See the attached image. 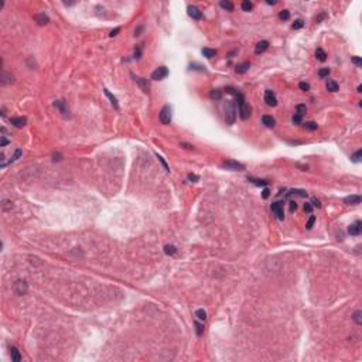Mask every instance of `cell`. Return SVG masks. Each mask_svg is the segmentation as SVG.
I'll list each match as a JSON object with an SVG mask.
<instances>
[{
    "label": "cell",
    "instance_id": "obj_1",
    "mask_svg": "<svg viewBox=\"0 0 362 362\" xmlns=\"http://www.w3.org/2000/svg\"><path fill=\"white\" fill-rule=\"evenodd\" d=\"M235 98H236V103H238V108H239V116H241L242 120H248L250 118V115H252V108L249 106V103H246V101H245V96H243V94L242 92H236L235 91Z\"/></svg>",
    "mask_w": 362,
    "mask_h": 362
},
{
    "label": "cell",
    "instance_id": "obj_23",
    "mask_svg": "<svg viewBox=\"0 0 362 362\" xmlns=\"http://www.w3.org/2000/svg\"><path fill=\"white\" fill-rule=\"evenodd\" d=\"M249 62H243V64H241V65H238L236 67V72L238 74H245L248 69H249Z\"/></svg>",
    "mask_w": 362,
    "mask_h": 362
},
{
    "label": "cell",
    "instance_id": "obj_38",
    "mask_svg": "<svg viewBox=\"0 0 362 362\" xmlns=\"http://www.w3.org/2000/svg\"><path fill=\"white\" fill-rule=\"evenodd\" d=\"M361 156H362V150H358L356 153H354L352 156H351V159H352V161H355V163H359V161H361Z\"/></svg>",
    "mask_w": 362,
    "mask_h": 362
},
{
    "label": "cell",
    "instance_id": "obj_28",
    "mask_svg": "<svg viewBox=\"0 0 362 362\" xmlns=\"http://www.w3.org/2000/svg\"><path fill=\"white\" fill-rule=\"evenodd\" d=\"M211 98L215 99V101H219L222 98V91L221 89H212L211 91Z\"/></svg>",
    "mask_w": 362,
    "mask_h": 362
},
{
    "label": "cell",
    "instance_id": "obj_19",
    "mask_svg": "<svg viewBox=\"0 0 362 362\" xmlns=\"http://www.w3.org/2000/svg\"><path fill=\"white\" fill-rule=\"evenodd\" d=\"M11 123H13L16 128H24L26 123H27V119H26V118H13V119H11Z\"/></svg>",
    "mask_w": 362,
    "mask_h": 362
},
{
    "label": "cell",
    "instance_id": "obj_22",
    "mask_svg": "<svg viewBox=\"0 0 362 362\" xmlns=\"http://www.w3.org/2000/svg\"><path fill=\"white\" fill-rule=\"evenodd\" d=\"M195 317H197L200 321H205V320H207V311H205L204 308H198V310L195 311Z\"/></svg>",
    "mask_w": 362,
    "mask_h": 362
},
{
    "label": "cell",
    "instance_id": "obj_42",
    "mask_svg": "<svg viewBox=\"0 0 362 362\" xmlns=\"http://www.w3.org/2000/svg\"><path fill=\"white\" fill-rule=\"evenodd\" d=\"M291 120H293V123H294V125H300V123H301V120H303V116H300V115H297V113H294V115H293V118H291Z\"/></svg>",
    "mask_w": 362,
    "mask_h": 362
},
{
    "label": "cell",
    "instance_id": "obj_13",
    "mask_svg": "<svg viewBox=\"0 0 362 362\" xmlns=\"http://www.w3.org/2000/svg\"><path fill=\"white\" fill-rule=\"evenodd\" d=\"M361 201H362V198L359 195H349V197L344 198V204L345 205H358V204H361Z\"/></svg>",
    "mask_w": 362,
    "mask_h": 362
},
{
    "label": "cell",
    "instance_id": "obj_9",
    "mask_svg": "<svg viewBox=\"0 0 362 362\" xmlns=\"http://www.w3.org/2000/svg\"><path fill=\"white\" fill-rule=\"evenodd\" d=\"M13 82H14V77H13L11 74L6 72V71L1 72V77H0V85H1V86L10 85V84H13Z\"/></svg>",
    "mask_w": 362,
    "mask_h": 362
},
{
    "label": "cell",
    "instance_id": "obj_50",
    "mask_svg": "<svg viewBox=\"0 0 362 362\" xmlns=\"http://www.w3.org/2000/svg\"><path fill=\"white\" fill-rule=\"evenodd\" d=\"M269 195H270V190H269V188H265L263 193H262V197L266 200V198H269Z\"/></svg>",
    "mask_w": 362,
    "mask_h": 362
},
{
    "label": "cell",
    "instance_id": "obj_41",
    "mask_svg": "<svg viewBox=\"0 0 362 362\" xmlns=\"http://www.w3.org/2000/svg\"><path fill=\"white\" fill-rule=\"evenodd\" d=\"M249 181H252L253 184H256V185H267L269 184V181H266V180H255V178H249Z\"/></svg>",
    "mask_w": 362,
    "mask_h": 362
},
{
    "label": "cell",
    "instance_id": "obj_56",
    "mask_svg": "<svg viewBox=\"0 0 362 362\" xmlns=\"http://www.w3.org/2000/svg\"><path fill=\"white\" fill-rule=\"evenodd\" d=\"M61 160V154H54V161H60Z\"/></svg>",
    "mask_w": 362,
    "mask_h": 362
},
{
    "label": "cell",
    "instance_id": "obj_54",
    "mask_svg": "<svg viewBox=\"0 0 362 362\" xmlns=\"http://www.w3.org/2000/svg\"><path fill=\"white\" fill-rule=\"evenodd\" d=\"M188 180H190V181H198V176H195V174H188Z\"/></svg>",
    "mask_w": 362,
    "mask_h": 362
},
{
    "label": "cell",
    "instance_id": "obj_47",
    "mask_svg": "<svg viewBox=\"0 0 362 362\" xmlns=\"http://www.w3.org/2000/svg\"><path fill=\"white\" fill-rule=\"evenodd\" d=\"M9 143H10V142H9V140H7V139H6L4 136L0 137V147H4V146H7Z\"/></svg>",
    "mask_w": 362,
    "mask_h": 362
},
{
    "label": "cell",
    "instance_id": "obj_21",
    "mask_svg": "<svg viewBox=\"0 0 362 362\" xmlns=\"http://www.w3.org/2000/svg\"><path fill=\"white\" fill-rule=\"evenodd\" d=\"M315 57H317V60L321 61V62H324V61L327 60V54H325V51H324L322 48H317V51H315Z\"/></svg>",
    "mask_w": 362,
    "mask_h": 362
},
{
    "label": "cell",
    "instance_id": "obj_43",
    "mask_svg": "<svg viewBox=\"0 0 362 362\" xmlns=\"http://www.w3.org/2000/svg\"><path fill=\"white\" fill-rule=\"evenodd\" d=\"M314 222H315V217H314V215H311V217H310V219L307 221V225H306L307 229H311V228H313V225H314Z\"/></svg>",
    "mask_w": 362,
    "mask_h": 362
},
{
    "label": "cell",
    "instance_id": "obj_25",
    "mask_svg": "<svg viewBox=\"0 0 362 362\" xmlns=\"http://www.w3.org/2000/svg\"><path fill=\"white\" fill-rule=\"evenodd\" d=\"M202 54H204V57H207V58H212V57L217 55V51L212 48H202Z\"/></svg>",
    "mask_w": 362,
    "mask_h": 362
},
{
    "label": "cell",
    "instance_id": "obj_2",
    "mask_svg": "<svg viewBox=\"0 0 362 362\" xmlns=\"http://www.w3.org/2000/svg\"><path fill=\"white\" fill-rule=\"evenodd\" d=\"M235 119H236V106H235V102H229V103L226 105V109H225L226 125H233Z\"/></svg>",
    "mask_w": 362,
    "mask_h": 362
},
{
    "label": "cell",
    "instance_id": "obj_27",
    "mask_svg": "<svg viewBox=\"0 0 362 362\" xmlns=\"http://www.w3.org/2000/svg\"><path fill=\"white\" fill-rule=\"evenodd\" d=\"M219 6L222 9H225V10H228V11H232L233 10V3H231V1H228V0H222L221 3H219Z\"/></svg>",
    "mask_w": 362,
    "mask_h": 362
},
{
    "label": "cell",
    "instance_id": "obj_12",
    "mask_svg": "<svg viewBox=\"0 0 362 362\" xmlns=\"http://www.w3.org/2000/svg\"><path fill=\"white\" fill-rule=\"evenodd\" d=\"M54 108H57L60 112L64 115L65 118L68 116V108H67V102H65V101H55V102H54Z\"/></svg>",
    "mask_w": 362,
    "mask_h": 362
},
{
    "label": "cell",
    "instance_id": "obj_3",
    "mask_svg": "<svg viewBox=\"0 0 362 362\" xmlns=\"http://www.w3.org/2000/svg\"><path fill=\"white\" fill-rule=\"evenodd\" d=\"M160 120L163 125H170L171 123V106L166 105L160 111Z\"/></svg>",
    "mask_w": 362,
    "mask_h": 362
},
{
    "label": "cell",
    "instance_id": "obj_37",
    "mask_svg": "<svg viewBox=\"0 0 362 362\" xmlns=\"http://www.w3.org/2000/svg\"><path fill=\"white\" fill-rule=\"evenodd\" d=\"M330 75V68H321L320 71H318V77L320 78H325V77H328Z\"/></svg>",
    "mask_w": 362,
    "mask_h": 362
},
{
    "label": "cell",
    "instance_id": "obj_7",
    "mask_svg": "<svg viewBox=\"0 0 362 362\" xmlns=\"http://www.w3.org/2000/svg\"><path fill=\"white\" fill-rule=\"evenodd\" d=\"M270 209H272V212L276 215V218H277V219H280V221H283V219H284L283 202H273V204L270 205Z\"/></svg>",
    "mask_w": 362,
    "mask_h": 362
},
{
    "label": "cell",
    "instance_id": "obj_44",
    "mask_svg": "<svg viewBox=\"0 0 362 362\" xmlns=\"http://www.w3.org/2000/svg\"><path fill=\"white\" fill-rule=\"evenodd\" d=\"M156 157H157V159H159V161H160L161 164H163V166H164V169H166V171H167V173H169V171H170V167H169V166H167V163H166V161H164V159H163V157H161V156H159V154H156Z\"/></svg>",
    "mask_w": 362,
    "mask_h": 362
},
{
    "label": "cell",
    "instance_id": "obj_11",
    "mask_svg": "<svg viewBox=\"0 0 362 362\" xmlns=\"http://www.w3.org/2000/svg\"><path fill=\"white\" fill-rule=\"evenodd\" d=\"M361 229H362L361 221H356V222H354L352 225L348 228V233L352 235V236H358V235L361 233Z\"/></svg>",
    "mask_w": 362,
    "mask_h": 362
},
{
    "label": "cell",
    "instance_id": "obj_17",
    "mask_svg": "<svg viewBox=\"0 0 362 362\" xmlns=\"http://www.w3.org/2000/svg\"><path fill=\"white\" fill-rule=\"evenodd\" d=\"M103 92H105V95H106V96L109 98V101H111V103H112V106H113V108H115V109H116V111H118V109H119V103H118V99H116V98L113 96L112 94H111V92H109V91H108V89H106V88L103 89Z\"/></svg>",
    "mask_w": 362,
    "mask_h": 362
},
{
    "label": "cell",
    "instance_id": "obj_24",
    "mask_svg": "<svg viewBox=\"0 0 362 362\" xmlns=\"http://www.w3.org/2000/svg\"><path fill=\"white\" fill-rule=\"evenodd\" d=\"M21 154H23V152H21V149H17L16 152H14V154L10 157V160H9V164H11V163H14V161H17L20 157H21Z\"/></svg>",
    "mask_w": 362,
    "mask_h": 362
},
{
    "label": "cell",
    "instance_id": "obj_33",
    "mask_svg": "<svg viewBox=\"0 0 362 362\" xmlns=\"http://www.w3.org/2000/svg\"><path fill=\"white\" fill-rule=\"evenodd\" d=\"M317 128H318V125L317 123H314V122H306L304 123V129H307V130H317Z\"/></svg>",
    "mask_w": 362,
    "mask_h": 362
},
{
    "label": "cell",
    "instance_id": "obj_39",
    "mask_svg": "<svg viewBox=\"0 0 362 362\" xmlns=\"http://www.w3.org/2000/svg\"><path fill=\"white\" fill-rule=\"evenodd\" d=\"M361 315H362V313L358 310V311H355L354 313V321L359 325V324H362V318H361Z\"/></svg>",
    "mask_w": 362,
    "mask_h": 362
},
{
    "label": "cell",
    "instance_id": "obj_51",
    "mask_svg": "<svg viewBox=\"0 0 362 362\" xmlns=\"http://www.w3.org/2000/svg\"><path fill=\"white\" fill-rule=\"evenodd\" d=\"M296 209H297V202L291 201L290 202V211H296Z\"/></svg>",
    "mask_w": 362,
    "mask_h": 362
},
{
    "label": "cell",
    "instance_id": "obj_45",
    "mask_svg": "<svg viewBox=\"0 0 362 362\" xmlns=\"http://www.w3.org/2000/svg\"><path fill=\"white\" fill-rule=\"evenodd\" d=\"M298 86H300V89L301 91H310V85L307 84V82H300L298 84Z\"/></svg>",
    "mask_w": 362,
    "mask_h": 362
},
{
    "label": "cell",
    "instance_id": "obj_49",
    "mask_svg": "<svg viewBox=\"0 0 362 362\" xmlns=\"http://www.w3.org/2000/svg\"><path fill=\"white\" fill-rule=\"evenodd\" d=\"M140 55H142V48H140V47H137V48L135 50V58H136V60H139V58H140Z\"/></svg>",
    "mask_w": 362,
    "mask_h": 362
},
{
    "label": "cell",
    "instance_id": "obj_48",
    "mask_svg": "<svg viewBox=\"0 0 362 362\" xmlns=\"http://www.w3.org/2000/svg\"><path fill=\"white\" fill-rule=\"evenodd\" d=\"M304 211L306 212H308V214H311V211H313V205L310 204V202H306L304 204Z\"/></svg>",
    "mask_w": 362,
    "mask_h": 362
},
{
    "label": "cell",
    "instance_id": "obj_16",
    "mask_svg": "<svg viewBox=\"0 0 362 362\" xmlns=\"http://www.w3.org/2000/svg\"><path fill=\"white\" fill-rule=\"evenodd\" d=\"M137 82V85L142 88V91L143 92H149V88H150V84H149V81L145 79V78H136L135 79Z\"/></svg>",
    "mask_w": 362,
    "mask_h": 362
},
{
    "label": "cell",
    "instance_id": "obj_4",
    "mask_svg": "<svg viewBox=\"0 0 362 362\" xmlns=\"http://www.w3.org/2000/svg\"><path fill=\"white\" fill-rule=\"evenodd\" d=\"M13 290L16 293L17 296H23L28 291V284L24 282V280H17L14 284H13Z\"/></svg>",
    "mask_w": 362,
    "mask_h": 362
},
{
    "label": "cell",
    "instance_id": "obj_18",
    "mask_svg": "<svg viewBox=\"0 0 362 362\" xmlns=\"http://www.w3.org/2000/svg\"><path fill=\"white\" fill-rule=\"evenodd\" d=\"M10 355H11V361H14V362L21 361V355H20V352H18V349H17L16 346H11L10 348Z\"/></svg>",
    "mask_w": 362,
    "mask_h": 362
},
{
    "label": "cell",
    "instance_id": "obj_36",
    "mask_svg": "<svg viewBox=\"0 0 362 362\" xmlns=\"http://www.w3.org/2000/svg\"><path fill=\"white\" fill-rule=\"evenodd\" d=\"M3 204H1V209L3 211H9V209L13 208V205H11V201H9V200H3Z\"/></svg>",
    "mask_w": 362,
    "mask_h": 362
},
{
    "label": "cell",
    "instance_id": "obj_14",
    "mask_svg": "<svg viewBox=\"0 0 362 362\" xmlns=\"http://www.w3.org/2000/svg\"><path fill=\"white\" fill-rule=\"evenodd\" d=\"M267 48H269V43H267V41L266 40L259 41L258 44H256V47H255V54H262V52H265Z\"/></svg>",
    "mask_w": 362,
    "mask_h": 362
},
{
    "label": "cell",
    "instance_id": "obj_35",
    "mask_svg": "<svg viewBox=\"0 0 362 362\" xmlns=\"http://www.w3.org/2000/svg\"><path fill=\"white\" fill-rule=\"evenodd\" d=\"M303 26H304V21H303L301 18H298V20H296V21L291 24V28H293V30H298V28H301Z\"/></svg>",
    "mask_w": 362,
    "mask_h": 362
},
{
    "label": "cell",
    "instance_id": "obj_32",
    "mask_svg": "<svg viewBox=\"0 0 362 362\" xmlns=\"http://www.w3.org/2000/svg\"><path fill=\"white\" fill-rule=\"evenodd\" d=\"M296 112H297V115H300V116H303V115H304V113L307 112L306 105H303V103L297 105V106H296Z\"/></svg>",
    "mask_w": 362,
    "mask_h": 362
},
{
    "label": "cell",
    "instance_id": "obj_55",
    "mask_svg": "<svg viewBox=\"0 0 362 362\" xmlns=\"http://www.w3.org/2000/svg\"><path fill=\"white\" fill-rule=\"evenodd\" d=\"M181 146H184L185 149H190V150H191V149H194V146L188 145V143H181Z\"/></svg>",
    "mask_w": 362,
    "mask_h": 362
},
{
    "label": "cell",
    "instance_id": "obj_5",
    "mask_svg": "<svg viewBox=\"0 0 362 362\" xmlns=\"http://www.w3.org/2000/svg\"><path fill=\"white\" fill-rule=\"evenodd\" d=\"M222 167L226 170H233V171H243L245 170V166L243 164H241V163H238V161L235 160H226L222 163Z\"/></svg>",
    "mask_w": 362,
    "mask_h": 362
},
{
    "label": "cell",
    "instance_id": "obj_6",
    "mask_svg": "<svg viewBox=\"0 0 362 362\" xmlns=\"http://www.w3.org/2000/svg\"><path fill=\"white\" fill-rule=\"evenodd\" d=\"M167 75H169V69H167V67H159V68H157V69H154L153 74H152V79L161 81V79H164Z\"/></svg>",
    "mask_w": 362,
    "mask_h": 362
},
{
    "label": "cell",
    "instance_id": "obj_57",
    "mask_svg": "<svg viewBox=\"0 0 362 362\" xmlns=\"http://www.w3.org/2000/svg\"><path fill=\"white\" fill-rule=\"evenodd\" d=\"M266 3H267V4H272V6H274V4H276L277 1H276V0H267Z\"/></svg>",
    "mask_w": 362,
    "mask_h": 362
},
{
    "label": "cell",
    "instance_id": "obj_34",
    "mask_svg": "<svg viewBox=\"0 0 362 362\" xmlns=\"http://www.w3.org/2000/svg\"><path fill=\"white\" fill-rule=\"evenodd\" d=\"M279 18H280V20H284V21H286V20H289V18H290V11H289V10H282V11L279 13Z\"/></svg>",
    "mask_w": 362,
    "mask_h": 362
},
{
    "label": "cell",
    "instance_id": "obj_30",
    "mask_svg": "<svg viewBox=\"0 0 362 362\" xmlns=\"http://www.w3.org/2000/svg\"><path fill=\"white\" fill-rule=\"evenodd\" d=\"M287 195H298V197H307V193L303 190H291L290 193H287Z\"/></svg>",
    "mask_w": 362,
    "mask_h": 362
},
{
    "label": "cell",
    "instance_id": "obj_31",
    "mask_svg": "<svg viewBox=\"0 0 362 362\" xmlns=\"http://www.w3.org/2000/svg\"><path fill=\"white\" fill-rule=\"evenodd\" d=\"M176 252H177V248L173 246V245H167V246L164 248V253H166V255H174Z\"/></svg>",
    "mask_w": 362,
    "mask_h": 362
},
{
    "label": "cell",
    "instance_id": "obj_15",
    "mask_svg": "<svg viewBox=\"0 0 362 362\" xmlns=\"http://www.w3.org/2000/svg\"><path fill=\"white\" fill-rule=\"evenodd\" d=\"M262 123L265 125L266 128H274L276 120H274V118H272L270 115H263L262 116Z\"/></svg>",
    "mask_w": 362,
    "mask_h": 362
},
{
    "label": "cell",
    "instance_id": "obj_10",
    "mask_svg": "<svg viewBox=\"0 0 362 362\" xmlns=\"http://www.w3.org/2000/svg\"><path fill=\"white\" fill-rule=\"evenodd\" d=\"M187 11H188L190 17H193L194 20H201L202 18V11L200 9H197L195 6H188Z\"/></svg>",
    "mask_w": 362,
    "mask_h": 362
},
{
    "label": "cell",
    "instance_id": "obj_20",
    "mask_svg": "<svg viewBox=\"0 0 362 362\" xmlns=\"http://www.w3.org/2000/svg\"><path fill=\"white\" fill-rule=\"evenodd\" d=\"M35 21L38 23V26H45L50 21V18L45 14H37L35 16Z\"/></svg>",
    "mask_w": 362,
    "mask_h": 362
},
{
    "label": "cell",
    "instance_id": "obj_26",
    "mask_svg": "<svg viewBox=\"0 0 362 362\" xmlns=\"http://www.w3.org/2000/svg\"><path fill=\"white\" fill-rule=\"evenodd\" d=\"M327 89H328L330 92H337V91H338V84L335 82V81H332V79L328 81V82H327Z\"/></svg>",
    "mask_w": 362,
    "mask_h": 362
},
{
    "label": "cell",
    "instance_id": "obj_40",
    "mask_svg": "<svg viewBox=\"0 0 362 362\" xmlns=\"http://www.w3.org/2000/svg\"><path fill=\"white\" fill-rule=\"evenodd\" d=\"M195 328H197V335H198V337H201V335H202V331H204V325H202L201 322L195 321Z\"/></svg>",
    "mask_w": 362,
    "mask_h": 362
},
{
    "label": "cell",
    "instance_id": "obj_29",
    "mask_svg": "<svg viewBox=\"0 0 362 362\" xmlns=\"http://www.w3.org/2000/svg\"><path fill=\"white\" fill-rule=\"evenodd\" d=\"M252 9H253V3H252V1H249V0L242 1V10H243V11H250Z\"/></svg>",
    "mask_w": 362,
    "mask_h": 362
},
{
    "label": "cell",
    "instance_id": "obj_53",
    "mask_svg": "<svg viewBox=\"0 0 362 362\" xmlns=\"http://www.w3.org/2000/svg\"><path fill=\"white\" fill-rule=\"evenodd\" d=\"M118 33H120V28H119V27H118V28H115V30H112L109 35H111V37H115V35H118Z\"/></svg>",
    "mask_w": 362,
    "mask_h": 362
},
{
    "label": "cell",
    "instance_id": "obj_46",
    "mask_svg": "<svg viewBox=\"0 0 362 362\" xmlns=\"http://www.w3.org/2000/svg\"><path fill=\"white\" fill-rule=\"evenodd\" d=\"M352 62L359 67V65H362V58L361 57H352Z\"/></svg>",
    "mask_w": 362,
    "mask_h": 362
},
{
    "label": "cell",
    "instance_id": "obj_8",
    "mask_svg": "<svg viewBox=\"0 0 362 362\" xmlns=\"http://www.w3.org/2000/svg\"><path fill=\"white\" fill-rule=\"evenodd\" d=\"M265 102H266V105H269V106H276V105H277V98H276L273 91L267 89V91L265 92Z\"/></svg>",
    "mask_w": 362,
    "mask_h": 362
},
{
    "label": "cell",
    "instance_id": "obj_52",
    "mask_svg": "<svg viewBox=\"0 0 362 362\" xmlns=\"http://www.w3.org/2000/svg\"><path fill=\"white\" fill-rule=\"evenodd\" d=\"M313 207H317V208H320V207H321V202L318 201L317 198H313Z\"/></svg>",
    "mask_w": 362,
    "mask_h": 362
}]
</instances>
